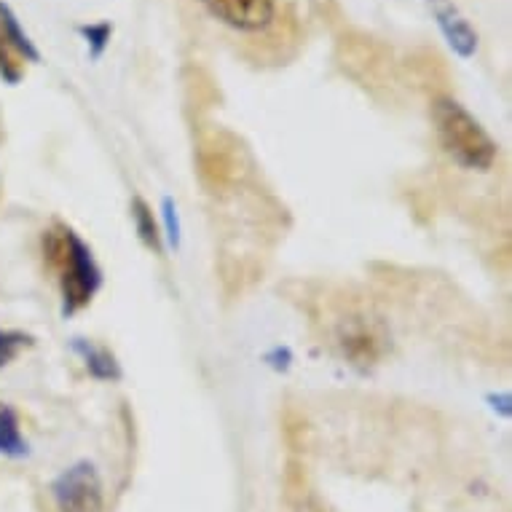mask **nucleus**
<instances>
[{"mask_svg":"<svg viewBox=\"0 0 512 512\" xmlns=\"http://www.w3.org/2000/svg\"><path fill=\"white\" fill-rule=\"evenodd\" d=\"M43 255L57 274L68 311L84 309L100 285V271L94 266L89 247L68 226L57 223L43 236Z\"/></svg>","mask_w":512,"mask_h":512,"instance_id":"1","label":"nucleus"},{"mask_svg":"<svg viewBox=\"0 0 512 512\" xmlns=\"http://www.w3.org/2000/svg\"><path fill=\"white\" fill-rule=\"evenodd\" d=\"M435 129L443 151L467 169H491L496 161V143L478 118L470 116L459 102L440 97L435 100Z\"/></svg>","mask_w":512,"mask_h":512,"instance_id":"2","label":"nucleus"},{"mask_svg":"<svg viewBox=\"0 0 512 512\" xmlns=\"http://www.w3.org/2000/svg\"><path fill=\"white\" fill-rule=\"evenodd\" d=\"M387 333L384 325L362 306H346L333 319V344L346 360L354 365H373L387 352Z\"/></svg>","mask_w":512,"mask_h":512,"instance_id":"3","label":"nucleus"},{"mask_svg":"<svg viewBox=\"0 0 512 512\" xmlns=\"http://www.w3.org/2000/svg\"><path fill=\"white\" fill-rule=\"evenodd\" d=\"M199 175L210 191H226L244 175V151L226 132H212L199 143Z\"/></svg>","mask_w":512,"mask_h":512,"instance_id":"4","label":"nucleus"},{"mask_svg":"<svg viewBox=\"0 0 512 512\" xmlns=\"http://www.w3.org/2000/svg\"><path fill=\"white\" fill-rule=\"evenodd\" d=\"M54 504L59 512H102L105 510V488L94 464L81 462L70 467L51 486Z\"/></svg>","mask_w":512,"mask_h":512,"instance_id":"5","label":"nucleus"},{"mask_svg":"<svg viewBox=\"0 0 512 512\" xmlns=\"http://www.w3.org/2000/svg\"><path fill=\"white\" fill-rule=\"evenodd\" d=\"M212 17L239 33H258L277 17V0H202Z\"/></svg>","mask_w":512,"mask_h":512,"instance_id":"6","label":"nucleus"},{"mask_svg":"<svg viewBox=\"0 0 512 512\" xmlns=\"http://www.w3.org/2000/svg\"><path fill=\"white\" fill-rule=\"evenodd\" d=\"M437 19H440V25H443L445 35L451 38V46H454L459 54L464 57H470L475 46H478V38L472 33V27L467 25V19L459 17V11L454 6H448V3H435Z\"/></svg>","mask_w":512,"mask_h":512,"instance_id":"7","label":"nucleus"},{"mask_svg":"<svg viewBox=\"0 0 512 512\" xmlns=\"http://www.w3.org/2000/svg\"><path fill=\"white\" fill-rule=\"evenodd\" d=\"M0 454L19 459L27 454V443L19 432V421L11 408H0Z\"/></svg>","mask_w":512,"mask_h":512,"instance_id":"8","label":"nucleus"},{"mask_svg":"<svg viewBox=\"0 0 512 512\" xmlns=\"http://www.w3.org/2000/svg\"><path fill=\"white\" fill-rule=\"evenodd\" d=\"M22 54L14 49V43L9 41V35L3 30V22H0V76L17 84L19 76H22Z\"/></svg>","mask_w":512,"mask_h":512,"instance_id":"9","label":"nucleus"},{"mask_svg":"<svg viewBox=\"0 0 512 512\" xmlns=\"http://www.w3.org/2000/svg\"><path fill=\"white\" fill-rule=\"evenodd\" d=\"M135 220L137 231L143 236V242L151 247V250H159V231H156V223H153V212L148 210V204L143 199H135Z\"/></svg>","mask_w":512,"mask_h":512,"instance_id":"10","label":"nucleus"},{"mask_svg":"<svg viewBox=\"0 0 512 512\" xmlns=\"http://www.w3.org/2000/svg\"><path fill=\"white\" fill-rule=\"evenodd\" d=\"M27 338L19 333H0V365H6L17 357V352L25 346Z\"/></svg>","mask_w":512,"mask_h":512,"instance_id":"11","label":"nucleus"}]
</instances>
